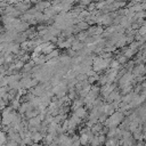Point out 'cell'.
I'll return each instance as SVG.
<instances>
[{"instance_id": "cell-6", "label": "cell", "mask_w": 146, "mask_h": 146, "mask_svg": "<svg viewBox=\"0 0 146 146\" xmlns=\"http://www.w3.org/2000/svg\"><path fill=\"white\" fill-rule=\"evenodd\" d=\"M76 26H78V29H79L80 31H86V30H88V29H89V24H88L87 22H84V21L79 22Z\"/></svg>"}, {"instance_id": "cell-16", "label": "cell", "mask_w": 146, "mask_h": 146, "mask_svg": "<svg viewBox=\"0 0 146 146\" xmlns=\"http://www.w3.org/2000/svg\"><path fill=\"white\" fill-rule=\"evenodd\" d=\"M2 1H6V0H0V3H1V2H2Z\"/></svg>"}, {"instance_id": "cell-1", "label": "cell", "mask_w": 146, "mask_h": 146, "mask_svg": "<svg viewBox=\"0 0 146 146\" xmlns=\"http://www.w3.org/2000/svg\"><path fill=\"white\" fill-rule=\"evenodd\" d=\"M15 8L21 13H26L31 8V1L30 0H21L17 5H15Z\"/></svg>"}, {"instance_id": "cell-8", "label": "cell", "mask_w": 146, "mask_h": 146, "mask_svg": "<svg viewBox=\"0 0 146 146\" xmlns=\"http://www.w3.org/2000/svg\"><path fill=\"white\" fill-rule=\"evenodd\" d=\"M82 104H83V100H80V99H74L73 100V104H72V110H78L79 107H82Z\"/></svg>"}, {"instance_id": "cell-13", "label": "cell", "mask_w": 146, "mask_h": 146, "mask_svg": "<svg viewBox=\"0 0 146 146\" xmlns=\"http://www.w3.org/2000/svg\"><path fill=\"white\" fill-rule=\"evenodd\" d=\"M139 33H140V34H144V33H146V25H145V26H143V27L139 30Z\"/></svg>"}, {"instance_id": "cell-11", "label": "cell", "mask_w": 146, "mask_h": 146, "mask_svg": "<svg viewBox=\"0 0 146 146\" xmlns=\"http://www.w3.org/2000/svg\"><path fill=\"white\" fill-rule=\"evenodd\" d=\"M6 145H7V146H18V143H16V141H14V140H9V143H7Z\"/></svg>"}, {"instance_id": "cell-9", "label": "cell", "mask_w": 146, "mask_h": 146, "mask_svg": "<svg viewBox=\"0 0 146 146\" xmlns=\"http://www.w3.org/2000/svg\"><path fill=\"white\" fill-rule=\"evenodd\" d=\"M6 141H7V133H6V131L0 130V145L6 144Z\"/></svg>"}, {"instance_id": "cell-7", "label": "cell", "mask_w": 146, "mask_h": 146, "mask_svg": "<svg viewBox=\"0 0 146 146\" xmlns=\"http://www.w3.org/2000/svg\"><path fill=\"white\" fill-rule=\"evenodd\" d=\"M19 99L18 98H14L11 102H10V107L13 108V110H18L19 108V106H21V104H19V102H18Z\"/></svg>"}, {"instance_id": "cell-12", "label": "cell", "mask_w": 146, "mask_h": 146, "mask_svg": "<svg viewBox=\"0 0 146 146\" xmlns=\"http://www.w3.org/2000/svg\"><path fill=\"white\" fill-rule=\"evenodd\" d=\"M125 60H127V57H125V56H122V57L117 58V62H119L120 64H123V63H124Z\"/></svg>"}, {"instance_id": "cell-14", "label": "cell", "mask_w": 146, "mask_h": 146, "mask_svg": "<svg viewBox=\"0 0 146 146\" xmlns=\"http://www.w3.org/2000/svg\"><path fill=\"white\" fill-rule=\"evenodd\" d=\"M3 48H5V47H3V43H0V52L3 51Z\"/></svg>"}, {"instance_id": "cell-4", "label": "cell", "mask_w": 146, "mask_h": 146, "mask_svg": "<svg viewBox=\"0 0 146 146\" xmlns=\"http://www.w3.org/2000/svg\"><path fill=\"white\" fill-rule=\"evenodd\" d=\"M31 138H32V140L34 143H38V141L43 139V136H42V133L40 131H36V132H31Z\"/></svg>"}, {"instance_id": "cell-2", "label": "cell", "mask_w": 146, "mask_h": 146, "mask_svg": "<svg viewBox=\"0 0 146 146\" xmlns=\"http://www.w3.org/2000/svg\"><path fill=\"white\" fill-rule=\"evenodd\" d=\"M41 119L40 116H35V117H32V119H29V127H40V123H41Z\"/></svg>"}, {"instance_id": "cell-10", "label": "cell", "mask_w": 146, "mask_h": 146, "mask_svg": "<svg viewBox=\"0 0 146 146\" xmlns=\"http://www.w3.org/2000/svg\"><path fill=\"white\" fill-rule=\"evenodd\" d=\"M79 1H80L81 6H89L92 0H79Z\"/></svg>"}, {"instance_id": "cell-17", "label": "cell", "mask_w": 146, "mask_h": 146, "mask_svg": "<svg viewBox=\"0 0 146 146\" xmlns=\"http://www.w3.org/2000/svg\"><path fill=\"white\" fill-rule=\"evenodd\" d=\"M96 1H98V0H96Z\"/></svg>"}, {"instance_id": "cell-3", "label": "cell", "mask_w": 146, "mask_h": 146, "mask_svg": "<svg viewBox=\"0 0 146 146\" xmlns=\"http://www.w3.org/2000/svg\"><path fill=\"white\" fill-rule=\"evenodd\" d=\"M73 114H75V115H76L78 117H80V119H84V117L87 116V111H86V108H83V107H79L78 110L74 111Z\"/></svg>"}, {"instance_id": "cell-5", "label": "cell", "mask_w": 146, "mask_h": 146, "mask_svg": "<svg viewBox=\"0 0 146 146\" xmlns=\"http://www.w3.org/2000/svg\"><path fill=\"white\" fill-rule=\"evenodd\" d=\"M83 47H84V43L81 42V41H79V40H75V41L72 43V49H73L74 51H79V50L82 49Z\"/></svg>"}, {"instance_id": "cell-15", "label": "cell", "mask_w": 146, "mask_h": 146, "mask_svg": "<svg viewBox=\"0 0 146 146\" xmlns=\"http://www.w3.org/2000/svg\"><path fill=\"white\" fill-rule=\"evenodd\" d=\"M1 121H2V115H1V113H0V123H1Z\"/></svg>"}]
</instances>
